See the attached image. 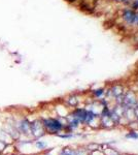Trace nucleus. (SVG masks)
Segmentation results:
<instances>
[{
	"instance_id": "423d86ee",
	"label": "nucleus",
	"mask_w": 138,
	"mask_h": 155,
	"mask_svg": "<svg viewBox=\"0 0 138 155\" xmlns=\"http://www.w3.org/2000/svg\"><path fill=\"white\" fill-rule=\"evenodd\" d=\"M58 137L62 139H70V137H73V134H58Z\"/></svg>"
},
{
	"instance_id": "20e7f679",
	"label": "nucleus",
	"mask_w": 138,
	"mask_h": 155,
	"mask_svg": "<svg viewBox=\"0 0 138 155\" xmlns=\"http://www.w3.org/2000/svg\"><path fill=\"white\" fill-rule=\"evenodd\" d=\"M104 94V89H98V90H95L94 91V95L96 97H100Z\"/></svg>"
},
{
	"instance_id": "0eeeda50",
	"label": "nucleus",
	"mask_w": 138,
	"mask_h": 155,
	"mask_svg": "<svg viewBox=\"0 0 138 155\" xmlns=\"http://www.w3.org/2000/svg\"><path fill=\"white\" fill-rule=\"evenodd\" d=\"M67 2H69V3H74V2H76L77 0H66Z\"/></svg>"
},
{
	"instance_id": "f03ea898",
	"label": "nucleus",
	"mask_w": 138,
	"mask_h": 155,
	"mask_svg": "<svg viewBox=\"0 0 138 155\" xmlns=\"http://www.w3.org/2000/svg\"><path fill=\"white\" fill-rule=\"evenodd\" d=\"M30 132H32V134L35 137L42 136L44 132V128L42 126L41 121L35 120L33 122H30Z\"/></svg>"
},
{
	"instance_id": "39448f33",
	"label": "nucleus",
	"mask_w": 138,
	"mask_h": 155,
	"mask_svg": "<svg viewBox=\"0 0 138 155\" xmlns=\"http://www.w3.org/2000/svg\"><path fill=\"white\" fill-rule=\"evenodd\" d=\"M126 137H130V139H138V134H136V132H130V134H126Z\"/></svg>"
},
{
	"instance_id": "f257e3e1",
	"label": "nucleus",
	"mask_w": 138,
	"mask_h": 155,
	"mask_svg": "<svg viewBox=\"0 0 138 155\" xmlns=\"http://www.w3.org/2000/svg\"><path fill=\"white\" fill-rule=\"evenodd\" d=\"M42 126H43L44 130H47L50 134H57V132L61 131L64 128V125L59 119L57 118H43L41 120Z\"/></svg>"
},
{
	"instance_id": "7ed1b4c3",
	"label": "nucleus",
	"mask_w": 138,
	"mask_h": 155,
	"mask_svg": "<svg viewBox=\"0 0 138 155\" xmlns=\"http://www.w3.org/2000/svg\"><path fill=\"white\" fill-rule=\"evenodd\" d=\"M35 145H36V147L38 149H44L47 147V144L44 143V142H42V141H37Z\"/></svg>"
}]
</instances>
